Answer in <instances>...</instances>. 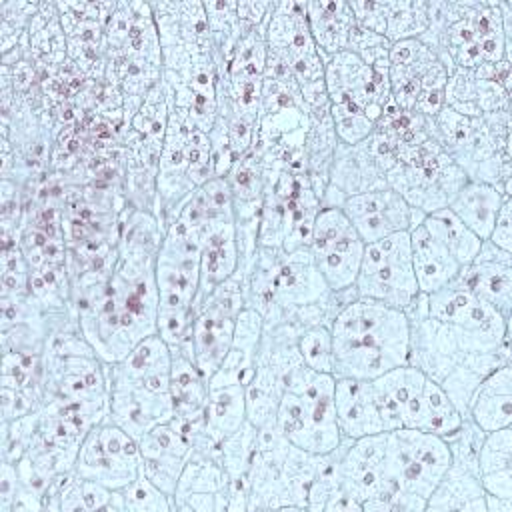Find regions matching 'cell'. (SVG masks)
Here are the masks:
<instances>
[{
    "instance_id": "cell-1",
    "label": "cell",
    "mask_w": 512,
    "mask_h": 512,
    "mask_svg": "<svg viewBox=\"0 0 512 512\" xmlns=\"http://www.w3.org/2000/svg\"><path fill=\"white\" fill-rule=\"evenodd\" d=\"M164 226L152 210L130 208L108 274L72 294L80 332L106 362H118L138 342L158 334L156 254Z\"/></svg>"
},
{
    "instance_id": "cell-2",
    "label": "cell",
    "mask_w": 512,
    "mask_h": 512,
    "mask_svg": "<svg viewBox=\"0 0 512 512\" xmlns=\"http://www.w3.org/2000/svg\"><path fill=\"white\" fill-rule=\"evenodd\" d=\"M246 308L256 310L264 326L286 324L298 334L312 326H330L336 312L356 298L354 288L332 292L308 248L286 252L258 246L242 274Z\"/></svg>"
},
{
    "instance_id": "cell-3",
    "label": "cell",
    "mask_w": 512,
    "mask_h": 512,
    "mask_svg": "<svg viewBox=\"0 0 512 512\" xmlns=\"http://www.w3.org/2000/svg\"><path fill=\"white\" fill-rule=\"evenodd\" d=\"M332 376L374 380L408 364L410 322L404 310L352 298L330 322Z\"/></svg>"
},
{
    "instance_id": "cell-4",
    "label": "cell",
    "mask_w": 512,
    "mask_h": 512,
    "mask_svg": "<svg viewBox=\"0 0 512 512\" xmlns=\"http://www.w3.org/2000/svg\"><path fill=\"white\" fill-rule=\"evenodd\" d=\"M408 322V364L440 384L462 418H466L474 388L488 372L510 362V346H494L428 314L408 318Z\"/></svg>"
},
{
    "instance_id": "cell-5",
    "label": "cell",
    "mask_w": 512,
    "mask_h": 512,
    "mask_svg": "<svg viewBox=\"0 0 512 512\" xmlns=\"http://www.w3.org/2000/svg\"><path fill=\"white\" fill-rule=\"evenodd\" d=\"M202 194L194 190L168 218L156 254L158 334L174 350L182 344L200 290Z\"/></svg>"
},
{
    "instance_id": "cell-6",
    "label": "cell",
    "mask_w": 512,
    "mask_h": 512,
    "mask_svg": "<svg viewBox=\"0 0 512 512\" xmlns=\"http://www.w3.org/2000/svg\"><path fill=\"white\" fill-rule=\"evenodd\" d=\"M172 348L160 334L138 342L124 358L108 364V416L140 440L174 416L170 394Z\"/></svg>"
},
{
    "instance_id": "cell-7",
    "label": "cell",
    "mask_w": 512,
    "mask_h": 512,
    "mask_svg": "<svg viewBox=\"0 0 512 512\" xmlns=\"http://www.w3.org/2000/svg\"><path fill=\"white\" fill-rule=\"evenodd\" d=\"M428 18V30L418 40L440 58L448 74L454 68L512 62L498 0H432Z\"/></svg>"
},
{
    "instance_id": "cell-8",
    "label": "cell",
    "mask_w": 512,
    "mask_h": 512,
    "mask_svg": "<svg viewBox=\"0 0 512 512\" xmlns=\"http://www.w3.org/2000/svg\"><path fill=\"white\" fill-rule=\"evenodd\" d=\"M426 130L468 180L498 186L512 196L510 110L468 118L444 104L426 118Z\"/></svg>"
},
{
    "instance_id": "cell-9",
    "label": "cell",
    "mask_w": 512,
    "mask_h": 512,
    "mask_svg": "<svg viewBox=\"0 0 512 512\" xmlns=\"http://www.w3.org/2000/svg\"><path fill=\"white\" fill-rule=\"evenodd\" d=\"M324 90L338 142L366 140L388 104V66H370L342 50L324 60Z\"/></svg>"
},
{
    "instance_id": "cell-10",
    "label": "cell",
    "mask_w": 512,
    "mask_h": 512,
    "mask_svg": "<svg viewBox=\"0 0 512 512\" xmlns=\"http://www.w3.org/2000/svg\"><path fill=\"white\" fill-rule=\"evenodd\" d=\"M332 374L316 372L304 362L286 378L274 426L296 448L312 454L336 450L342 436L336 422Z\"/></svg>"
},
{
    "instance_id": "cell-11",
    "label": "cell",
    "mask_w": 512,
    "mask_h": 512,
    "mask_svg": "<svg viewBox=\"0 0 512 512\" xmlns=\"http://www.w3.org/2000/svg\"><path fill=\"white\" fill-rule=\"evenodd\" d=\"M372 386L386 432L412 428L446 438L464 420L440 384L412 364L374 378Z\"/></svg>"
},
{
    "instance_id": "cell-12",
    "label": "cell",
    "mask_w": 512,
    "mask_h": 512,
    "mask_svg": "<svg viewBox=\"0 0 512 512\" xmlns=\"http://www.w3.org/2000/svg\"><path fill=\"white\" fill-rule=\"evenodd\" d=\"M466 180V174L428 136V130L398 144L396 162L386 172V186L424 216L448 208Z\"/></svg>"
},
{
    "instance_id": "cell-13",
    "label": "cell",
    "mask_w": 512,
    "mask_h": 512,
    "mask_svg": "<svg viewBox=\"0 0 512 512\" xmlns=\"http://www.w3.org/2000/svg\"><path fill=\"white\" fill-rule=\"evenodd\" d=\"M214 178L210 136L170 114L156 168V216L166 228L180 204Z\"/></svg>"
},
{
    "instance_id": "cell-14",
    "label": "cell",
    "mask_w": 512,
    "mask_h": 512,
    "mask_svg": "<svg viewBox=\"0 0 512 512\" xmlns=\"http://www.w3.org/2000/svg\"><path fill=\"white\" fill-rule=\"evenodd\" d=\"M262 172L264 200L258 246L286 252L308 248L312 224L322 204L306 172L272 168H262Z\"/></svg>"
},
{
    "instance_id": "cell-15",
    "label": "cell",
    "mask_w": 512,
    "mask_h": 512,
    "mask_svg": "<svg viewBox=\"0 0 512 512\" xmlns=\"http://www.w3.org/2000/svg\"><path fill=\"white\" fill-rule=\"evenodd\" d=\"M168 112L210 134L218 116L220 70L208 50L162 48V78Z\"/></svg>"
},
{
    "instance_id": "cell-16",
    "label": "cell",
    "mask_w": 512,
    "mask_h": 512,
    "mask_svg": "<svg viewBox=\"0 0 512 512\" xmlns=\"http://www.w3.org/2000/svg\"><path fill=\"white\" fill-rule=\"evenodd\" d=\"M266 54L296 80L308 108L328 106L324 90V56L308 30L304 2H274L266 26Z\"/></svg>"
},
{
    "instance_id": "cell-17",
    "label": "cell",
    "mask_w": 512,
    "mask_h": 512,
    "mask_svg": "<svg viewBox=\"0 0 512 512\" xmlns=\"http://www.w3.org/2000/svg\"><path fill=\"white\" fill-rule=\"evenodd\" d=\"M244 308L242 276L236 272L194 304L188 332L174 350H182L202 376L210 380L230 348L238 316Z\"/></svg>"
},
{
    "instance_id": "cell-18",
    "label": "cell",
    "mask_w": 512,
    "mask_h": 512,
    "mask_svg": "<svg viewBox=\"0 0 512 512\" xmlns=\"http://www.w3.org/2000/svg\"><path fill=\"white\" fill-rule=\"evenodd\" d=\"M452 458L444 436L396 428L384 438V470L392 490L426 502Z\"/></svg>"
},
{
    "instance_id": "cell-19",
    "label": "cell",
    "mask_w": 512,
    "mask_h": 512,
    "mask_svg": "<svg viewBox=\"0 0 512 512\" xmlns=\"http://www.w3.org/2000/svg\"><path fill=\"white\" fill-rule=\"evenodd\" d=\"M352 288L358 298L406 310L420 294L412 264L410 234L398 232L364 244Z\"/></svg>"
},
{
    "instance_id": "cell-20",
    "label": "cell",
    "mask_w": 512,
    "mask_h": 512,
    "mask_svg": "<svg viewBox=\"0 0 512 512\" xmlns=\"http://www.w3.org/2000/svg\"><path fill=\"white\" fill-rule=\"evenodd\" d=\"M448 70L440 58L418 38L394 42L388 54V84L392 102L424 118L444 106Z\"/></svg>"
},
{
    "instance_id": "cell-21",
    "label": "cell",
    "mask_w": 512,
    "mask_h": 512,
    "mask_svg": "<svg viewBox=\"0 0 512 512\" xmlns=\"http://www.w3.org/2000/svg\"><path fill=\"white\" fill-rule=\"evenodd\" d=\"M298 332L286 324L264 326L254 368L246 382V420L256 428L274 422L288 374L302 364L296 346Z\"/></svg>"
},
{
    "instance_id": "cell-22",
    "label": "cell",
    "mask_w": 512,
    "mask_h": 512,
    "mask_svg": "<svg viewBox=\"0 0 512 512\" xmlns=\"http://www.w3.org/2000/svg\"><path fill=\"white\" fill-rule=\"evenodd\" d=\"M200 290L196 302L238 272L240 254L226 178H212L202 188ZM194 302V304H196Z\"/></svg>"
},
{
    "instance_id": "cell-23",
    "label": "cell",
    "mask_w": 512,
    "mask_h": 512,
    "mask_svg": "<svg viewBox=\"0 0 512 512\" xmlns=\"http://www.w3.org/2000/svg\"><path fill=\"white\" fill-rule=\"evenodd\" d=\"M248 510H306L304 492L290 464V442L272 424L258 428V442L248 474Z\"/></svg>"
},
{
    "instance_id": "cell-24",
    "label": "cell",
    "mask_w": 512,
    "mask_h": 512,
    "mask_svg": "<svg viewBox=\"0 0 512 512\" xmlns=\"http://www.w3.org/2000/svg\"><path fill=\"white\" fill-rule=\"evenodd\" d=\"M74 472L110 490H124L142 472L140 444L106 416L82 438Z\"/></svg>"
},
{
    "instance_id": "cell-25",
    "label": "cell",
    "mask_w": 512,
    "mask_h": 512,
    "mask_svg": "<svg viewBox=\"0 0 512 512\" xmlns=\"http://www.w3.org/2000/svg\"><path fill=\"white\" fill-rule=\"evenodd\" d=\"M308 250L332 292L352 288L360 268L364 240L340 206H320L312 224Z\"/></svg>"
},
{
    "instance_id": "cell-26",
    "label": "cell",
    "mask_w": 512,
    "mask_h": 512,
    "mask_svg": "<svg viewBox=\"0 0 512 512\" xmlns=\"http://www.w3.org/2000/svg\"><path fill=\"white\" fill-rule=\"evenodd\" d=\"M512 62L500 60L476 68H454L444 88V104L454 112L480 118L492 112L510 110Z\"/></svg>"
},
{
    "instance_id": "cell-27",
    "label": "cell",
    "mask_w": 512,
    "mask_h": 512,
    "mask_svg": "<svg viewBox=\"0 0 512 512\" xmlns=\"http://www.w3.org/2000/svg\"><path fill=\"white\" fill-rule=\"evenodd\" d=\"M392 160L368 136L358 144L338 142L328 174V186L322 194V206H340L344 198L368 190L386 188V172Z\"/></svg>"
},
{
    "instance_id": "cell-28",
    "label": "cell",
    "mask_w": 512,
    "mask_h": 512,
    "mask_svg": "<svg viewBox=\"0 0 512 512\" xmlns=\"http://www.w3.org/2000/svg\"><path fill=\"white\" fill-rule=\"evenodd\" d=\"M426 296L428 316L468 330L494 346H510V320L474 296L458 278Z\"/></svg>"
},
{
    "instance_id": "cell-29",
    "label": "cell",
    "mask_w": 512,
    "mask_h": 512,
    "mask_svg": "<svg viewBox=\"0 0 512 512\" xmlns=\"http://www.w3.org/2000/svg\"><path fill=\"white\" fill-rule=\"evenodd\" d=\"M340 208L364 244L386 238L390 234L410 232L424 218V214L414 210L398 192L388 186L348 196Z\"/></svg>"
},
{
    "instance_id": "cell-30",
    "label": "cell",
    "mask_w": 512,
    "mask_h": 512,
    "mask_svg": "<svg viewBox=\"0 0 512 512\" xmlns=\"http://www.w3.org/2000/svg\"><path fill=\"white\" fill-rule=\"evenodd\" d=\"M174 512H224L230 506V480L216 458L192 452L176 490L172 494Z\"/></svg>"
},
{
    "instance_id": "cell-31",
    "label": "cell",
    "mask_w": 512,
    "mask_h": 512,
    "mask_svg": "<svg viewBox=\"0 0 512 512\" xmlns=\"http://www.w3.org/2000/svg\"><path fill=\"white\" fill-rule=\"evenodd\" d=\"M138 444L142 456V474L172 496L178 478L194 452L190 438L174 420H170L146 432Z\"/></svg>"
},
{
    "instance_id": "cell-32",
    "label": "cell",
    "mask_w": 512,
    "mask_h": 512,
    "mask_svg": "<svg viewBox=\"0 0 512 512\" xmlns=\"http://www.w3.org/2000/svg\"><path fill=\"white\" fill-rule=\"evenodd\" d=\"M458 280L482 302L510 320L512 312V252L482 240L474 260L460 272Z\"/></svg>"
},
{
    "instance_id": "cell-33",
    "label": "cell",
    "mask_w": 512,
    "mask_h": 512,
    "mask_svg": "<svg viewBox=\"0 0 512 512\" xmlns=\"http://www.w3.org/2000/svg\"><path fill=\"white\" fill-rule=\"evenodd\" d=\"M408 234L414 274L422 294H432L460 276L462 262L424 218Z\"/></svg>"
},
{
    "instance_id": "cell-34",
    "label": "cell",
    "mask_w": 512,
    "mask_h": 512,
    "mask_svg": "<svg viewBox=\"0 0 512 512\" xmlns=\"http://www.w3.org/2000/svg\"><path fill=\"white\" fill-rule=\"evenodd\" d=\"M156 24L160 50L162 48H198L212 52V38L206 20L204 2L176 0L150 2Z\"/></svg>"
},
{
    "instance_id": "cell-35",
    "label": "cell",
    "mask_w": 512,
    "mask_h": 512,
    "mask_svg": "<svg viewBox=\"0 0 512 512\" xmlns=\"http://www.w3.org/2000/svg\"><path fill=\"white\" fill-rule=\"evenodd\" d=\"M334 406L342 438L356 440L362 436L386 432L372 380L336 378Z\"/></svg>"
},
{
    "instance_id": "cell-36",
    "label": "cell",
    "mask_w": 512,
    "mask_h": 512,
    "mask_svg": "<svg viewBox=\"0 0 512 512\" xmlns=\"http://www.w3.org/2000/svg\"><path fill=\"white\" fill-rule=\"evenodd\" d=\"M44 510L124 512L122 492L82 478L74 470L56 474L44 494Z\"/></svg>"
},
{
    "instance_id": "cell-37",
    "label": "cell",
    "mask_w": 512,
    "mask_h": 512,
    "mask_svg": "<svg viewBox=\"0 0 512 512\" xmlns=\"http://www.w3.org/2000/svg\"><path fill=\"white\" fill-rule=\"evenodd\" d=\"M466 418L484 432L512 426V366L502 364L488 372L472 392Z\"/></svg>"
},
{
    "instance_id": "cell-38",
    "label": "cell",
    "mask_w": 512,
    "mask_h": 512,
    "mask_svg": "<svg viewBox=\"0 0 512 512\" xmlns=\"http://www.w3.org/2000/svg\"><path fill=\"white\" fill-rule=\"evenodd\" d=\"M262 332H264L262 316L252 308H244L238 316L230 348L220 368L210 376L208 386H230V384L246 386L254 368Z\"/></svg>"
},
{
    "instance_id": "cell-39",
    "label": "cell",
    "mask_w": 512,
    "mask_h": 512,
    "mask_svg": "<svg viewBox=\"0 0 512 512\" xmlns=\"http://www.w3.org/2000/svg\"><path fill=\"white\" fill-rule=\"evenodd\" d=\"M306 22L312 40L326 58L346 50L350 32L356 26L350 4L344 0H306Z\"/></svg>"
},
{
    "instance_id": "cell-40",
    "label": "cell",
    "mask_w": 512,
    "mask_h": 512,
    "mask_svg": "<svg viewBox=\"0 0 512 512\" xmlns=\"http://www.w3.org/2000/svg\"><path fill=\"white\" fill-rule=\"evenodd\" d=\"M506 198L512 196L504 194L498 186L466 180L464 186L450 200L448 210L480 240H488L498 210Z\"/></svg>"
},
{
    "instance_id": "cell-41",
    "label": "cell",
    "mask_w": 512,
    "mask_h": 512,
    "mask_svg": "<svg viewBox=\"0 0 512 512\" xmlns=\"http://www.w3.org/2000/svg\"><path fill=\"white\" fill-rule=\"evenodd\" d=\"M258 442V428L248 420L230 436L220 442L218 462L230 480V506L228 510H248V474Z\"/></svg>"
},
{
    "instance_id": "cell-42",
    "label": "cell",
    "mask_w": 512,
    "mask_h": 512,
    "mask_svg": "<svg viewBox=\"0 0 512 512\" xmlns=\"http://www.w3.org/2000/svg\"><path fill=\"white\" fill-rule=\"evenodd\" d=\"M434 512H486V492L476 470L460 464L448 466L432 494L426 498V508Z\"/></svg>"
},
{
    "instance_id": "cell-43",
    "label": "cell",
    "mask_w": 512,
    "mask_h": 512,
    "mask_svg": "<svg viewBox=\"0 0 512 512\" xmlns=\"http://www.w3.org/2000/svg\"><path fill=\"white\" fill-rule=\"evenodd\" d=\"M30 58L38 68L54 72L68 62V42L56 2H40L28 24Z\"/></svg>"
},
{
    "instance_id": "cell-44",
    "label": "cell",
    "mask_w": 512,
    "mask_h": 512,
    "mask_svg": "<svg viewBox=\"0 0 512 512\" xmlns=\"http://www.w3.org/2000/svg\"><path fill=\"white\" fill-rule=\"evenodd\" d=\"M478 478L488 496L512 500V426L486 432L478 452Z\"/></svg>"
},
{
    "instance_id": "cell-45",
    "label": "cell",
    "mask_w": 512,
    "mask_h": 512,
    "mask_svg": "<svg viewBox=\"0 0 512 512\" xmlns=\"http://www.w3.org/2000/svg\"><path fill=\"white\" fill-rule=\"evenodd\" d=\"M336 146L338 136L328 106L310 108V126L306 134V176L320 200L328 186Z\"/></svg>"
},
{
    "instance_id": "cell-46",
    "label": "cell",
    "mask_w": 512,
    "mask_h": 512,
    "mask_svg": "<svg viewBox=\"0 0 512 512\" xmlns=\"http://www.w3.org/2000/svg\"><path fill=\"white\" fill-rule=\"evenodd\" d=\"M244 384L208 386L206 404V432L210 440L220 442L236 432L246 422V392Z\"/></svg>"
},
{
    "instance_id": "cell-47",
    "label": "cell",
    "mask_w": 512,
    "mask_h": 512,
    "mask_svg": "<svg viewBox=\"0 0 512 512\" xmlns=\"http://www.w3.org/2000/svg\"><path fill=\"white\" fill-rule=\"evenodd\" d=\"M204 10H206V20H208L210 38H212V56H214L220 76H222V72L242 36L236 2H228V0L204 2Z\"/></svg>"
},
{
    "instance_id": "cell-48",
    "label": "cell",
    "mask_w": 512,
    "mask_h": 512,
    "mask_svg": "<svg viewBox=\"0 0 512 512\" xmlns=\"http://www.w3.org/2000/svg\"><path fill=\"white\" fill-rule=\"evenodd\" d=\"M384 38L394 44L420 38L430 24L428 0H384Z\"/></svg>"
},
{
    "instance_id": "cell-49",
    "label": "cell",
    "mask_w": 512,
    "mask_h": 512,
    "mask_svg": "<svg viewBox=\"0 0 512 512\" xmlns=\"http://www.w3.org/2000/svg\"><path fill=\"white\" fill-rule=\"evenodd\" d=\"M122 492L124 512H174L172 496L150 482L142 472Z\"/></svg>"
},
{
    "instance_id": "cell-50",
    "label": "cell",
    "mask_w": 512,
    "mask_h": 512,
    "mask_svg": "<svg viewBox=\"0 0 512 512\" xmlns=\"http://www.w3.org/2000/svg\"><path fill=\"white\" fill-rule=\"evenodd\" d=\"M298 352L304 364L316 372L332 374V334L330 326H312L298 334Z\"/></svg>"
},
{
    "instance_id": "cell-51",
    "label": "cell",
    "mask_w": 512,
    "mask_h": 512,
    "mask_svg": "<svg viewBox=\"0 0 512 512\" xmlns=\"http://www.w3.org/2000/svg\"><path fill=\"white\" fill-rule=\"evenodd\" d=\"M390 42L376 32H370L362 26H354L350 32V40L346 50L356 54L360 60H364L370 66H388V54H390Z\"/></svg>"
},
{
    "instance_id": "cell-52",
    "label": "cell",
    "mask_w": 512,
    "mask_h": 512,
    "mask_svg": "<svg viewBox=\"0 0 512 512\" xmlns=\"http://www.w3.org/2000/svg\"><path fill=\"white\" fill-rule=\"evenodd\" d=\"M350 10L354 14V20L358 26L382 34L384 36V28H386V16H384V2H376V0H352L348 2Z\"/></svg>"
},
{
    "instance_id": "cell-53",
    "label": "cell",
    "mask_w": 512,
    "mask_h": 512,
    "mask_svg": "<svg viewBox=\"0 0 512 512\" xmlns=\"http://www.w3.org/2000/svg\"><path fill=\"white\" fill-rule=\"evenodd\" d=\"M488 242L506 252H512V198H506L500 206Z\"/></svg>"
},
{
    "instance_id": "cell-54",
    "label": "cell",
    "mask_w": 512,
    "mask_h": 512,
    "mask_svg": "<svg viewBox=\"0 0 512 512\" xmlns=\"http://www.w3.org/2000/svg\"><path fill=\"white\" fill-rule=\"evenodd\" d=\"M18 492V474L12 462H2V480H0V512H12V504Z\"/></svg>"
},
{
    "instance_id": "cell-55",
    "label": "cell",
    "mask_w": 512,
    "mask_h": 512,
    "mask_svg": "<svg viewBox=\"0 0 512 512\" xmlns=\"http://www.w3.org/2000/svg\"><path fill=\"white\" fill-rule=\"evenodd\" d=\"M486 512H512V500L486 494Z\"/></svg>"
}]
</instances>
